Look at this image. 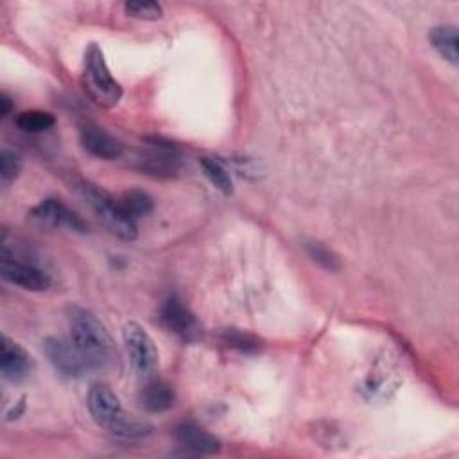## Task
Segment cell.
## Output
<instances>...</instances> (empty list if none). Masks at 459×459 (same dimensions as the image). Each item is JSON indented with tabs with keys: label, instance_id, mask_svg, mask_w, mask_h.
Instances as JSON below:
<instances>
[{
	"label": "cell",
	"instance_id": "6da1fadb",
	"mask_svg": "<svg viewBox=\"0 0 459 459\" xmlns=\"http://www.w3.org/2000/svg\"><path fill=\"white\" fill-rule=\"evenodd\" d=\"M70 339L88 369H106L115 359V344L99 317L79 305L66 308Z\"/></svg>",
	"mask_w": 459,
	"mask_h": 459
},
{
	"label": "cell",
	"instance_id": "7a4b0ae2",
	"mask_svg": "<svg viewBox=\"0 0 459 459\" xmlns=\"http://www.w3.org/2000/svg\"><path fill=\"white\" fill-rule=\"evenodd\" d=\"M86 403L95 423L118 437L140 439L152 430V427L147 421H140L127 416L122 409L120 398L106 384L91 385V389L88 391Z\"/></svg>",
	"mask_w": 459,
	"mask_h": 459
},
{
	"label": "cell",
	"instance_id": "3957f363",
	"mask_svg": "<svg viewBox=\"0 0 459 459\" xmlns=\"http://www.w3.org/2000/svg\"><path fill=\"white\" fill-rule=\"evenodd\" d=\"M81 84L86 95L102 108H113L122 99V86L111 75L99 45L91 43L82 59Z\"/></svg>",
	"mask_w": 459,
	"mask_h": 459
},
{
	"label": "cell",
	"instance_id": "277c9868",
	"mask_svg": "<svg viewBox=\"0 0 459 459\" xmlns=\"http://www.w3.org/2000/svg\"><path fill=\"white\" fill-rule=\"evenodd\" d=\"M77 190L81 197L86 201V204L91 208V212L113 235H117L122 240L136 238V221L124 213L118 199H115L104 188L90 181H81Z\"/></svg>",
	"mask_w": 459,
	"mask_h": 459
},
{
	"label": "cell",
	"instance_id": "5b68a950",
	"mask_svg": "<svg viewBox=\"0 0 459 459\" xmlns=\"http://www.w3.org/2000/svg\"><path fill=\"white\" fill-rule=\"evenodd\" d=\"M122 339H124L134 373L142 378H151L160 364L158 348L152 337L147 333V330L142 325L131 321L124 325Z\"/></svg>",
	"mask_w": 459,
	"mask_h": 459
},
{
	"label": "cell",
	"instance_id": "8992f818",
	"mask_svg": "<svg viewBox=\"0 0 459 459\" xmlns=\"http://www.w3.org/2000/svg\"><path fill=\"white\" fill-rule=\"evenodd\" d=\"M134 167L152 178L169 179L179 172L181 160L172 143L154 140L138 151L134 156Z\"/></svg>",
	"mask_w": 459,
	"mask_h": 459
},
{
	"label": "cell",
	"instance_id": "52a82bcc",
	"mask_svg": "<svg viewBox=\"0 0 459 459\" xmlns=\"http://www.w3.org/2000/svg\"><path fill=\"white\" fill-rule=\"evenodd\" d=\"M29 217L32 222L43 228L68 230L75 233H86L88 230L86 221L70 206H66L61 199H56V197L43 199L39 204H36L30 210Z\"/></svg>",
	"mask_w": 459,
	"mask_h": 459
},
{
	"label": "cell",
	"instance_id": "ba28073f",
	"mask_svg": "<svg viewBox=\"0 0 459 459\" xmlns=\"http://www.w3.org/2000/svg\"><path fill=\"white\" fill-rule=\"evenodd\" d=\"M43 351L54 369L68 378H79L86 373L88 366L81 353L74 346L72 339L65 337H47L43 341Z\"/></svg>",
	"mask_w": 459,
	"mask_h": 459
},
{
	"label": "cell",
	"instance_id": "9c48e42d",
	"mask_svg": "<svg viewBox=\"0 0 459 459\" xmlns=\"http://www.w3.org/2000/svg\"><path fill=\"white\" fill-rule=\"evenodd\" d=\"M2 278L25 290H45L50 287V276L43 269L16 260L7 253L2 258Z\"/></svg>",
	"mask_w": 459,
	"mask_h": 459
},
{
	"label": "cell",
	"instance_id": "30bf717a",
	"mask_svg": "<svg viewBox=\"0 0 459 459\" xmlns=\"http://www.w3.org/2000/svg\"><path fill=\"white\" fill-rule=\"evenodd\" d=\"M32 369V357L9 337H2L0 346V373L7 382L18 384L29 377Z\"/></svg>",
	"mask_w": 459,
	"mask_h": 459
},
{
	"label": "cell",
	"instance_id": "8fae6325",
	"mask_svg": "<svg viewBox=\"0 0 459 459\" xmlns=\"http://www.w3.org/2000/svg\"><path fill=\"white\" fill-rule=\"evenodd\" d=\"M160 319L167 330L174 332L176 335H179L183 339H192L197 333L195 316L176 296H170L163 301L161 310H160Z\"/></svg>",
	"mask_w": 459,
	"mask_h": 459
},
{
	"label": "cell",
	"instance_id": "7c38bea8",
	"mask_svg": "<svg viewBox=\"0 0 459 459\" xmlns=\"http://www.w3.org/2000/svg\"><path fill=\"white\" fill-rule=\"evenodd\" d=\"M79 138L82 147L100 158V160H115L124 152V145L113 134H109L104 127L95 124H84L79 129Z\"/></svg>",
	"mask_w": 459,
	"mask_h": 459
},
{
	"label": "cell",
	"instance_id": "4fadbf2b",
	"mask_svg": "<svg viewBox=\"0 0 459 459\" xmlns=\"http://www.w3.org/2000/svg\"><path fill=\"white\" fill-rule=\"evenodd\" d=\"M176 439L178 443L190 450L192 454L199 455H212L221 450V441L203 427L195 423H181L176 429Z\"/></svg>",
	"mask_w": 459,
	"mask_h": 459
},
{
	"label": "cell",
	"instance_id": "5bb4252c",
	"mask_svg": "<svg viewBox=\"0 0 459 459\" xmlns=\"http://www.w3.org/2000/svg\"><path fill=\"white\" fill-rule=\"evenodd\" d=\"M140 405L149 412H163L169 411L176 402V393L172 385L161 380H152L142 387L138 394Z\"/></svg>",
	"mask_w": 459,
	"mask_h": 459
},
{
	"label": "cell",
	"instance_id": "9a60e30c",
	"mask_svg": "<svg viewBox=\"0 0 459 459\" xmlns=\"http://www.w3.org/2000/svg\"><path fill=\"white\" fill-rule=\"evenodd\" d=\"M430 45L437 50L441 57L457 65V29L454 25H437L429 32Z\"/></svg>",
	"mask_w": 459,
	"mask_h": 459
},
{
	"label": "cell",
	"instance_id": "2e32d148",
	"mask_svg": "<svg viewBox=\"0 0 459 459\" xmlns=\"http://www.w3.org/2000/svg\"><path fill=\"white\" fill-rule=\"evenodd\" d=\"M118 203H120V208L124 210V213L127 217H131L133 221H136L140 217H147L152 212V208H154L152 197L147 192L138 190V188L126 190L118 197Z\"/></svg>",
	"mask_w": 459,
	"mask_h": 459
},
{
	"label": "cell",
	"instance_id": "e0dca14e",
	"mask_svg": "<svg viewBox=\"0 0 459 459\" xmlns=\"http://www.w3.org/2000/svg\"><path fill=\"white\" fill-rule=\"evenodd\" d=\"M199 165L203 174L208 178V181L222 194H231L233 192V181L228 172V169L215 158L203 156L199 158Z\"/></svg>",
	"mask_w": 459,
	"mask_h": 459
},
{
	"label": "cell",
	"instance_id": "ac0fdd59",
	"mask_svg": "<svg viewBox=\"0 0 459 459\" xmlns=\"http://www.w3.org/2000/svg\"><path fill=\"white\" fill-rule=\"evenodd\" d=\"M14 122H16L18 129H22L25 133H43L56 124V117L48 111L29 109V111L20 113Z\"/></svg>",
	"mask_w": 459,
	"mask_h": 459
},
{
	"label": "cell",
	"instance_id": "d6986e66",
	"mask_svg": "<svg viewBox=\"0 0 459 459\" xmlns=\"http://www.w3.org/2000/svg\"><path fill=\"white\" fill-rule=\"evenodd\" d=\"M222 342L228 348H233V350L242 351V353H253V351H258V348H260L258 337H255L249 332L238 330V328L222 330Z\"/></svg>",
	"mask_w": 459,
	"mask_h": 459
},
{
	"label": "cell",
	"instance_id": "ffe728a7",
	"mask_svg": "<svg viewBox=\"0 0 459 459\" xmlns=\"http://www.w3.org/2000/svg\"><path fill=\"white\" fill-rule=\"evenodd\" d=\"M305 249L308 253V256L319 264L323 269L326 271H339L341 269V262L337 258V255L328 249L326 246H323L321 242H305Z\"/></svg>",
	"mask_w": 459,
	"mask_h": 459
},
{
	"label": "cell",
	"instance_id": "44dd1931",
	"mask_svg": "<svg viewBox=\"0 0 459 459\" xmlns=\"http://www.w3.org/2000/svg\"><path fill=\"white\" fill-rule=\"evenodd\" d=\"M124 9L127 16H133L138 20H158L163 16V7L158 2H149V0L126 2Z\"/></svg>",
	"mask_w": 459,
	"mask_h": 459
},
{
	"label": "cell",
	"instance_id": "7402d4cb",
	"mask_svg": "<svg viewBox=\"0 0 459 459\" xmlns=\"http://www.w3.org/2000/svg\"><path fill=\"white\" fill-rule=\"evenodd\" d=\"M20 172V161L16 158L14 152L4 149L0 152V178H2V183L7 185L9 181H13Z\"/></svg>",
	"mask_w": 459,
	"mask_h": 459
},
{
	"label": "cell",
	"instance_id": "603a6c76",
	"mask_svg": "<svg viewBox=\"0 0 459 459\" xmlns=\"http://www.w3.org/2000/svg\"><path fill=\"white\" fill-rule=\"evenodd\" d=\"M0 113H2V117H7L9 113H11V108H13V102H11V99L5 95V93H2L0 95Z\"/></svg>",
	"mask_w": 459,
	"mask_h": 459
}]
</instances>
